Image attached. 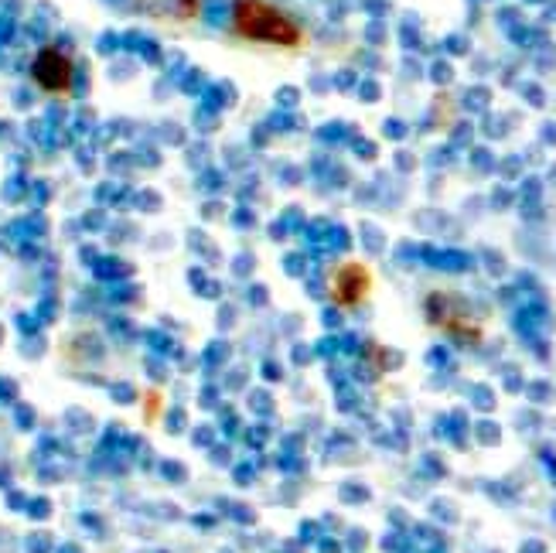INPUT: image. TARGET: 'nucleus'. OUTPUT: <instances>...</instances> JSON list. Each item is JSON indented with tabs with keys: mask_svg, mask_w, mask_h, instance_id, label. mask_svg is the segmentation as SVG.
Instances as JSON below:
<instances>
[{
	"mask_svg": "<svg viewBox=\"0 0 556 553\" xmlns=\"http://www.w3.org/2000/svg\"><path fill=\"white\" fill-rule=\"evenodd\" d=\"M31 79L45 93H69L72 86V59L62 48H41L31 62Z\"/></svg>",
	"mask_w": 556,
	"mask_h": 553,
	"instance_id": "f03ea898",
	"label": "nucleus"
},
{
	"mask_svg": "<svg viewBox=\"0 0 556 553\" xmlns=\"http://www.w3.org/2000/svg\"><path fill=\"white\" fill-rule=\"evenodd\" d=\"M232 31L253 45L273 48H297L304 41L301 24L273 0H236L232 4Z\"/></svg>",
	"mask_w": 556,
	"mask_h": 553,
	"instance_id": "f257e3e1",
	"label": "nucleus"
},
{
	"mask_svg": "<svg viewBox=\"0 0 556 553\" xmlns=\"http://www.w3.org/2000/svg\"><path fill=\"white\" fill-rule=\"evenodd\" d=\"M372 291V270L365 263H342L331 277V297L342 308H359Z\"/></svg>",
	"mask_w": 556,
	"mask_h": 553,
	"instance_id": "7ed1b4c3",
	"label": "nucleus"
}]
</instances>
